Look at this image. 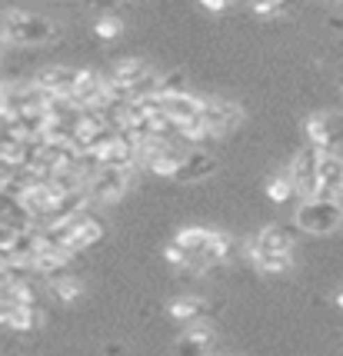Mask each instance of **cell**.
Instances as JSON below:
<instances>
[{
    "label": "cell",
    "instance_id": "2",
    "mask_svg": "<svg viewBox=\"0 0 343 356\" xmlns=\"http://www.w3.org/2000/svg\"><path fill=\"white\" fill-rule=\"evenodd\" d=\"M61 27L44 14H33V10H3V20H0V37L7 44L17 47H40L57 40Z\"/></svg>",
    "mask_w": 343,
    "mask_h": 356
},
{
    "label": "cell",
    "instance_id": "9",
    "mask_svg": "<svg viewBox=\"0 0 343 356\" xmlns=\"http://www.w3.org/2000/svg\"><path fill=\"white\" fill-rule=\"evenodd\" d=\"M317 186H320L317 197L343 200V156L337 150L320 154V160H317Z\"/></svg>",
    "mask_w": 343,
    "mask_h": 356
},
{
    "label": "cell",
    "instance_id": "3",
    "mask_svg": "<svg viewBox=\"0 0 343 356\" xmlns=\"http://www.w3.org/2000/svg\"><path fill=\"white\" fill-rule=\"evenodd\" d=\"M294 223H296V230L310 233V236H327V233L343 227V200H333V197L300 200L296 203Z\"/></svg>",
    "mask_w": 343,
    "mask_h": 356
},
{
    "label": "cell",
    "instance_id": "23",
    "mask_svg": "<svg viewBox=\"0 0 343 356\" xmlns=\"http://www.w3.org/2000/svg\"><path fill=\"white\" fill-rule=\"evenodd\" d=\"M200 10H207V14H227L230 10V3H217V0H203Z\"/></svg>",
    "mask_w": 343,
    "mask_h": 356
},
{
    "label": "cell",
    "instance_id": "17",
    "mask_svg": "<svg viewBox=\"0 0 343 356\" xmlns=\"http://www.w3.org/2000/svg\"><path fill=\"white\" fill-rule=\"evenodd\" d=\"M187 93V74L184 70H167V74H157V100H167V97H180Z\"/></svg>",
    "mask_w": 343,
    "mask_h": 356
},
{
    "label": "cell",
    "instance_id": "24",
    "mask_svg": "<svg viewBox=\"0 0 343 356\" xmlns=\"http://www.w3.org/2000/svg\"><path fill=\"white\" fill-rule=\"evenodd\" d=\"M333 303L343 310V286H337V290H333Z\"/></svg>",
    "mask_w": 343,
    "mask_h": 356
},
{
    "label": "cell",
    "instance_id": "4",
    "mask_svg": "<svg viewBox=\"0 0 343 356\" xmlns=\"http://www.w3.org/2000/svg\"><path fill=\"white\" fill-rule=\"evenodd\" d=\"M200 127L207 130V137H227L234 127L244 124V107L234 100H220V97H207L200 107Z\"/></svg>",
    "mask_w": 343,
    "mask_h": 356
},
{
    "label": "cell",
    "instance_id": "15",
    "mask_svg": "<svg viewBox=\"0 0 343 356\" xmlns=\"http://www.w3.org/2000/svg\"><path fill=\"white\" fill-rule=\"evenodd\" d=\"M44 320H47V316H44L40 307H17L3 326H7V330H17V333H31L37 326H44Z\"/></svg>",
    "mask_w": 343,
    "mask_h": 356
},
{
    "label": "cell",
    "instance_id": "12",
    "mask_svg": "<svg viewBox=\"0 0 343 356\" xmlns=\"http://www.w3.org/2000/svg\"><path fill=\"white\" fill-rule=\"evenodd\" d=\"M214 343H217L214 326L210 323H190V326L180 330V337H177V350H180V356H210Z\"/></svg>",
    "mask_w": 343,
    "mask_h": 356
},
{
    "label": "cell",
    "instance_id": "25",
    "mask_svg": "<svg viewBox=\"0 0 343 356\" xmlns=\"http://www.w3.org/2000/svg\"><path fill=\"white\" fill-rule=\"evenodd\" d=\"M340 100H343V87H340Z\"/></svg>",
    "mask_w": 343,
    "mask_h": 356
},
{
    "label": "cell",
    "instance_id": "11",
    "mask_svg": "<svg viewBox=\"0 0 343 356\" xmlns=\"http://www.w3.org/2000/svg\"><path fill=\"white\" fill-rule=\"evenodd\" d=\"M77 77H80L77 67H44V70L33 77V83L47 93V97H67V100H70V93L77 87Z\"/></svg>",
    "mask_w": 343,
    "mask_h": 356
},
{
    "label": "cell",
    "instance_id": "21",
    "mask_svg": "<svg viewBox=\"0 0 343 356\" xmlns=\"http://www.w3.org/2000/svg\"><path fill=\"white\" fill-rule=\"evenodd\" d=\"M250 14H257V17H283L287 14V3H250Z\"/></svg>",
    "mask_w": 343,
    "mask_h": 356
},
{
    "label": "cell",
    "instance_id": "13",
    "mask_svg": "<svg viewBox=\"0 0 343 356\" xmlns=\"http://www.w3.org/2000/svg\"><path fill=\"white\" fill-rule=\"evenodd\" d=\"M157 100V97H154ZM157 107H160V113L163 117H170L177 127H187L193 124L197 117H200V107H203V97H197V93H180V97H167V100H157Z\"/></svg>",
    "mask_w": 343,
    "mask_h": 356
},
{
    "label": "cell",
    "instance_id": "6",
    "mask_svg": "<svg viewBox=\"0 0 343 356\" xmlns=\"http://www.w3.org/2000/svg\"><path fill=\"white\" fill-rule=\"evenodd\" d=\"M317 160H320V150H313L310 143L307 147H300L294 154V160L287 163V173H290V180H294V190L300 200H310L320 193V186H317Z\"/></svg>",
    "mask_w": 343,
    "mask_h": 356
},
{
    "label": "cell",
    "instance_id": "5",
    "mask_svg": "<svg viewBox=\"0 0 343 356\" xmlns=\"http://www.w3.org/2000/svg\"><path fill=\"white\" fill-rule=\"evenodd\" d=\"M307 143L320 154H330L343 143V110H324L307 120Z\"/></svg>",
    "mask_w": 343,
    "mask_h": 356
},
{
    "label": "cell",
    "instance_id": "10",
    "mask_svg": "<svg viewBox=\"0 0 343 356\" xmlns=\"http://www.w3.org/2000/svg\"><path fill=\"white\" fill-rule=\"evenodd\" d=\"M250 253H280V257H294V233L280 227V223H270L257 236H250L247 247Z\"/></svg>",
    "mask_w": 343,
    "mask_h": 356
},
{
    "label": "cell",
    "instance_id": "7",
    "mask_svg": "<svg viewBox=\"0 0 343 356\" xmlns=\"http://www.w3.org/2000/svg\"><path fill=\"white\" fill-rule=\"evenodd\" d=\"M130 184H134V170H110V167H104V170L90 180L87 197H90L94 207H100V203H113L130 190Z\"/></svg>",
    "mask_w": 343,
    "mask_h": 356
},
{
    "label": "cell",
    "instance_id": "14",
    "mask_svg": "<svg viewBox=\"0 0 343 356\" xmlns=\"http://www.w3.org/2000/svg\"><path fill=\"white\" fill-rule=\"evenodd\" d=\"M210 303L203 300V296L197 293H184V296H177V300H170L167 303V313H170V320H177V323H207V316H210Z\"/></svg>",
    "mask_w": 343,
    "mask_h": 356
},
{
    "label": "cell",
    "instance_id": "8",
    "mask_svg": "<svg viewBox=\"0 0 343 356\" xmlns=\"http://www.w3.org/2000/svg\"><path fill=\"white\" fill-rule=\"evenodd\" d=\"M220 170L217 154L210 150H187V156L180 160V167L173 173V184H200L207 177H214Z\"/></svg>",
    "mask_w": 343,
    "mask_h": 356
},
{
    "label": "cell",
    "instance_id": "19",
    "mask_svg": "<svg viewBox=\"0 0 343 356\" xmlns=\"http://www.w3.org/2000/svg\"><path fill=\"white\" fill-rule=\"evenodd\" d=\"M47 290H50V296H54L57 303H77L80 293H83L80 280H74L70 273H67V277H61V280H54V283H50Z\"/></svg>",
    "mask_w": 343,
    "mask_h": 356
},
{
    "label": "cell",
    "instance_id": "16",
    "mask_svg": "<svg viewBox=\"0 0 343 356\" xmlns=\"http://www.w3.org/2000/svg\"><path fill=\"white\" fill-rule=\"evenodd\" d=\"M247 260L260 273H270V277H277V273H287L290 266H294V257H280V253H250L247 250Z\"/></svg>",
    "mask_w": 343,
    "mask_h": 356
},
{
    "label": "cell",
    "instance_id": "22",
    "mask_svg": "<svg viewBox=\"0 0 343 356\" xmlns=\"http://www.w3.org/2000/svg\"><path fill=\"white\" fill-rule=\"evenodd\" d=\"M327 24L337 33H343V3H337V7H330L327 10Z\"/></svg>",
    "mask_w": 343,
    "mask_h": 356
},
{
    "label": "cell",
    "instance_id": "18",
    "mask_svg": "<svg viewBox=\"0 0 343 356\" xmlns=\"http://www.w3.org/2000/svg\"><path fill=\"white\" fill-rule=\"evenodd\" d=\"M266 197H270L273 203H287V200H294V197H296L294 180H290L287 167H283V170H277L270 180H266Z\"/></svg>",
    "mask_w": 343,
    "mask_h": 356
},
{
    "label": "cell",
    "instance_id": "1",
    "mask_svg": "<svg viewBox=\"0 0 343 356\" xmlns=\"http://www.w3.org/2000/svg\"><path fill=\"white\" fill-rule=\"evenodd\" d=\"M170 243L184 253L180 270H187V273H193V277L210 273L214 266L227 264V260L237 253V243L227 236V233L207 230V227H184Z\"/></svg>",
    "mask_w": 343,
    "mask_h": 356
},
{
    "label": "cell",
    "instance_id": "20",
    "mask_svg": "<svg viewBox=\"0 0 343 356\" xmlns=\"http://www.w3.org/2000/svg\"><path fill=\"white\" fill-rule=\"evenodd\" d=\"M124 31H127V24L120 20V14H100L94 20V33L100 40H117Z\"/></svg>",
    "mask_w": 343,
    "mask_h": 356
}]
</instances>
